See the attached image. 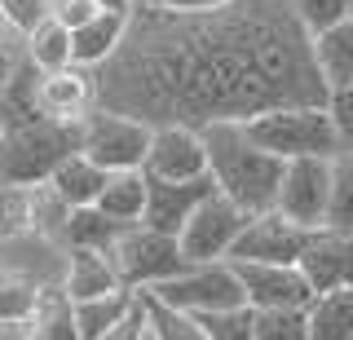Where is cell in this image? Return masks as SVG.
<instances>
[{
    "label": "cell",
    "mask_w": 353,
    "mask_h": 340,
    "mask_svg": "<svg viewBox=\"0 0 353 340\" xmlns=\"http://www.w3.org/2000/svg\"><path fill=\"white\" fill-rule=\"evenodd\" d=\"M93 80L106 111L190 128L331 97L292 0H230L208 14L137 0L119 49Z\"/></svg>",
    "instance_id": "6da1fadb"
},
{
    "label": "cell",
    "mask_w": 353,
    "mask_h": 340,
    "mask_svg": "<svg viewBox=\"0 0 353 340\" xmlns=\"http://www.w3.org/2000/svg\"><path fill=\"white\" fill-rule=\"evenodd\" d=\"M203 141H208V172H212L216 190L225 194V199H234L243 212H252V217L270 212L274 199H279L287 159L270 155V150L248 133L243 119H216V124H208Z\"/></svg>",
    "instance_id": "7a4b0ae2"
},
{
    "label": "cell",
    "mask_w": 353,
    "mask_h": 340,
    "mask_svg": "<svg viewBox=\"0 0 353 340\" xmlns=\"http://www.w3.org/2000/svg\"><path fill=\"white\" fill-rule=\"evenodd\" d=\"M80 150V124L49 115H0V181L40 186Z\"/></svg>",
    "instance_id": "3957f363"
},
{
    "label": "cell",
    "mask_w": 353,
    "mask_h": 340,
    "mask_svg": "<svg viewBox=\"0 0 353 340\" xmlns=\"http://www.w3.org/2000/svg\"><path fill=\"white\" fill-rule=\"evenodd\" d=\"M248 133L279 159H305V155H340V137L327 106H274L252 119H243Z\"/></svg>",
    "instance_id": "277c9868"
},
{
    "label": "cell",
    "mask_w": 353,
    "mask_h": 340,
    "mask_svg": "<svg viewBox=\"0 0 353 340\" xmlns=\"http://www.w3.org/2000/svg\"><path fill=\"white\" fill-rule=\"evenodd\" d=\"M106 257L115 261L119 283L132 288V292H150V288H159L163 279H172V274H181L190 266L185 252H181V239L163 234V230H150L146 221L124 226V234L115 239V248H110Z\"/></svg>",
    "instance_id": "5b68a950"
},
{
    "label": "cell",
    "mask_w": 353,
    "mask_h": 340,
    "mask_svg": "<svg viewBox=\"0 0 353 340\" xmlns=\"http://www.w3.org/2000/svg\"><path fill=\"white\" fill-rule=\"evenodd\" d=\"M150 296H159V301H168L185 314H216V310L248 305V292H243L234 261H190L181 274L150 288Z\"/></svg>",
    "instance_id": "8992f818"
},
{
    "label": "cell",
    "mask_w": 353,
    "mask_h": 340,
    "mask_svg": "<svg viewBox=\"0 0 353 340\" xmlns=\"http://www.w3.org/2000/svg\"><path fill=\"white\" fill-rule=\"evenodd\" d=\"M154 124L132 119L106 106H93L80 119V150L93 163H102L106 172H128V168H146V150H150Z\"/></svg>",
    "instance_id": "52a82bcc"
},
{
    "label": "cell",
    "mask_w": 353,
    "mask_h": 340,
    "mask_svg": "<svg viewBox=\"0 0 353 340\" xmlns=\"http://www.w3.org/2000/svg\"><path fill=\"white\" fill-rule=\"evenodd\" d=\"M274 208L287 221H296L305 230H323L331 217V159H323V155L287 159Z\"/></svg>",
    "instance_id": "ba28073f"
},
{
    "label": "cell",
    "mask_w": 353,
    "mask_h": 340,
    "mask_svg": "<svg viewBox=\"0 0 353 340\" xmlns=\"http://www.w3.org/2000/svg\"><path fill=\"white\" fill-rule=\"evenodd\" d=\"M248 221H252V212H243L234 199H225L221 190L208 194V199L194 208V217L185 221V230L176 234L185 261H230V252H234Z\"/></svg>",
    "instance_id": "9c48e42d"
},
{
    "label": "cell",
    "mask_w": 353,
    "mask_h": 340,
    "mask_svg": "<svg viewBox=\"0 0 353 340\" xmlns=\"http://www.w3.org/2000/svg\"><path fill=\"white\" fill-rule=\"evenodd\" d=\"M66 257H71V252H66L58 239L40 234V230H22V234L0 239V274L27 283V288H36V292L62 288Z\"/></svg>",
    "instance_id": "30bf717a"
},
{
    "label": "cell",
    "mask_w": 353,
    "mask_h": 340,
    "mask_svg": "<svg viewBox=\"0 0 353 340\" xmlns=\"http://www.w3.org/2000/svg\"><path fill=\"white\" fill-rule=\"evenodd\" d=\"M309 234L314 230L287 221L279 208H270V212H256L248 226H243L234 252H230V261H270V266H301L305 248H309Z\"/></svg>",
    "instance_id": "8fae6325"
},
{
    "label": "cell",
    "mask_w": 353,
    "mask_h": 340,
    "mask_svg": "<svg viewBox=\"0 0 353 340\" xmlns=\"http://www.w3.org/2000/svg\"><path fill=\"white\" fill-rule=\"evenodd\" d=\"M146 177L159 181H194L208 177V141L203 128L190 124H154L150 150H146Z\"/></svg>",
    "instance_id": "7c38bea8"
},
{
    "label": "cell",
    "mask_w": 353,
    "mask_h": 340,
    "mask_svg": "<svg viewBox=\"0 0 353 340\" xmlns=\"http://www.w3.org/2000/svg\"><path fill=\"white\" fill-rule=\"evenodd\" d=\"M234 266L252 310H309L318 301L301 266H270V261H234Z\"/></svg>",
    "instance_id": "4fadbf2b"
},
{
    "label": "cell",
    "mask_w": 353,
    "mask_h": 340,
    "mask_svg": "<svg viewBox=\"0 0 353 340\" xmlns=\"http://www.w3.org/2000/svg\"><path fill=\"white\" fill-rule=\"evenodd\" d=\"M301 270L314 283L318 296L353 288V230H336V226L314 230L305 257H301Z\"/></svg>",
    "instance_id": "5bb4252c"
},
{
    "label": "cell",
    "mask_w": 353,
    "mask_h": 340,
    "mask_svg": "<svg viewBox=\"0 0 353 340\" xmlns=\"http://www.w3.org/2000/svg\"><path fill=\"white\" fill-rule=\"evenodd\" d=\"M40 115L62 119V124H80V119L97 106V80L88 67H62V71H40V89H36Z\"/></svg>",
    "instance_id": "9a60e30c"
},
{
    "label": "cell",
    "mask_w": 353,
    "mask_h": 340,
    "mask_svg": "<svg viewBox=\"0 0 353 340\" xmlns=\"http://www.w3.org/2000/svg\"><path fill=\"white\" fill-rule=\"evenodd\" d=\"M216 194V181L212 172L208 177H194V181H159L150 177V194H146V221L150 230H163V234H181L185 221L194 217V208Z\"/></svg>",
    "instance_id": "2e32d148"
},
{
    "label": "cell",
    "mask_w": 353,
    "mask_h": 340,
    "mask_svg": "<svg viewBox=\"0 0 353 340\" xmlns=\"http://www.w3.org/2000/svg\"><path fill=\"white\" fill-rule=\"evenodd\" d=\"M128 31V14H110V9H102V14H93L84 27L71 31V45H75V62L88 71H97L102 62L110 58V53L119 49V40H124Z\"/></svg>",
    "instance_id": "e0dca14e"
},
{
    "label": "cell",
    "mask_w": 353,
    "mask_h": 340,
    "mask_svg": "<svg viewBox=\"0 0 353 340\" xmlns=\"http://www.w3.org/2000/svg\"><path fill=\"white\" fill-rule=\"evenodd\" d=\"M62 288L71 301H88V296H106V292H119V270L106 252H71L66 257V279Z\"/></svg>",
    "instance_id": "ac0fdd59"
},
{
    "label": "cell",
    "mask_w": 353,
    "mask_h": 340,
    "mask_svg": "<svg viewBox=\"0 0 353 340\" xmlns=\"http://www.w3.org/2000/svg\"><path fill=\"white\" fill-rule=\"evenodd\" d=\"M146 194H150V177L141 168H128V172H110L106 177V190L97 194V208L119 226H137L146 217Z\"/></svg>",
    "instance_id": "d6986e66"
},
{
    "label": "cell",
    "mask_w": 353,
    "mask_h": 340,
    "mask_svg": "<svg viewBox=\"0 0 353 340\" xmlns=\"http://www.w3.org/2000/svg\"><path fill=\"white\" fill-rule=\"evenodd\" d=\"M22 49L27 58L36 62L40 71H62V67H75V45H71V27L62 18H40L36 27L22 36Z\"/></svg>",
    "instance_id": "ffe728a7"
},
{
    "label": "cell",
    "mask_w": 353,
    "mask_h": 340,
    "mask_svg": "<svg viewBox=\"0 0 353 340\" xmlns=\"http://www.w3.org/2000/svg\"><path fill=\"white\" fill-rule=\"evenodd\" d=\"M106 177H110V172L102 168V163H93L84 150H75V155L49 177V186H53V190H58L71 208H88V203H97V194L106 190Z\"/></svg>",
    "instance_id": "44dd1931"
},
{
    "label": "cell",
    "mask_w": 353,
    "mask_h": 340,
    "mask_svg": "<svg viewBox=\"0 0 353 340\" xmlns=\"http://www.w3.org/2000/svg\"><path fill=\"white\" fill-rule=\"evenodd\" d=\"M141 292L132 288H119V292H106V296H88V301H75V327H80V340H102L115 323H124L132 314Z\"/></svg>",
    "instance_id": "7402d4cb"
},
{
    "label": "cell",
    "mask_w": 353,
    "mask_h": 340,
    "mask_svg": "<svg viewBox=\"0 0 353 340\" xmlns=\"http://www.w3.org/2000/svg\"><path fill=\"white\" fill-rule=\"evenodd\" d=\"M314 58H318V71H323L327 89L353 84V18L327 27L323 36H314Z\"/></svg>",
    "instance_id": "603a6c76"
},
{
    "label": "cell",
    "mask_w": 353,
    "mask_h": 340,
    "mask_svg": "<svg viewBox=\"0 0 353 340\" xmlns=\"http://www.w3.org/2000/svg\"><path fill=\"white\" fill-rule=\"evenodd\" d=\"M119 234H124V226L110 221L97 203H88V208H71L62 243H66V252H110Z\"/></svg>",
    "instance_id": "cb8c5ba5"
},
{
    "label": "cell",
    "mask_w": 353,
    "mask_h": 340,
    "mask_svg": "<svg viewBox=\"0 0 353 340\" xmlns=\"http://www.w3.org/2000/svg\"><path fill=\"white\" fill-rule=\"evenodd\" d=\"M31 340H80V327H75V301L66 296V288L40 292L36 310H31Z\"/></svg>",
    "instance_id": "d4e9b609"
},
{
    "label": "cell",
    "mask_w": 353,
    "mask_h": 340,
    "mask_svg": "<svg viewBox=\"0 0 353 340\" xmlns=\"http://www.w3.org/2000/svg\"><path fill=\"white\" fill-rule=\"evenodd\" d=\"M309 327L314 340H353V288L318 296L309 305Z\"/></svg>",
    "instance_id": "484cf974"
},
{
    "label": "cell",
    "mask_w": 353,
    "mask_h": 340,
    "mask_svg": "<svg viewBox=\"0 0 353 340\" xmlns=\"http://www.w3.org/2000/svg\"><path fill=\"white\" fill-rule=\"evenodd\" d=\"M141 301H146V323H150V340H208L203 323H199L194 314L176 310V305L159 301V296L141 292Z\"/></svg>",
    "instance_id": "4316f807"
},
{
    "label": "cell",
    "mask_w": 353,
    "mask_h": 340,
    "mask_svg": "<svg viewBox=\"0 0 353 340\" xmlns=\"http://www.w3.org/2000/svg\"><path fill=\"white\" fill-rule=\"evenodd\" d=\"M327 226L353 230V150L331 155V217Z\"/></svg>",
    "instance_id": "83f0119b"
},
{
    "label": "cell",
    "mask_w": 353,
    "mask_h": 340,
    "mask_svg": "<svg viewBox=\"0 0 353 340\" xmlns=\"http://www.w3.org/2000/svg\"><path fill=\"white\" fill-rule=\"evenodd\" d=\"M203 323L208 340H256V310L252 305H234V310L216 314H194Z\"/></svg>",
    "instance_id": "f1b7e54d"
},
{
    "label": "cell",
    "mask_w": 353,
    "mask_h": 340,
    "mask_svg": "<svg viewBox=\"0 0 353 340\" xmlns=\"http://www.w3.org/2000/svg\"><path fill=\"white\" fill-rule=\"evenodd\" d=\"M256 340H314L309 310H256Z\"/></svg>",
    "instance_id": "f546056e"
},
{
    "label": "cell",
    "mask_w": 353,
    "mask_h": 340,
    "mask_svg": "<svg viewBox=\"0 0 353 340\" xmlns=\"http://www.w3.org/2000/svg\"><path fill=\"white\" fill-rule=\"evenodd\" d=\"M292 9H296V18L305 23L309 36H323L327 27L353 18V0H292Z\"/></svg>",
    "instance_id": "4dcf8cb0"
},
{
    "label": "cell",
    "mask_w": 353,
    "mask_h": 340,
    "mask_svg": "<svg viewBox=\"0 0 353 340\" xmlns=\"http://www.w3.org/2000/svg\"><path fill=\"white\" fill-rule=\"evenodd\" d=\"M31 230V186L0 181V239Z\"/></svg>",
    "instance_id": "1f68e13d"
},
{
    "label": "cell",
    "mask_w": 353,
    "mask_h": 340,
    "mask_svg": "<svg viewBox=\"0 0 353 340\" xmlns=\"http://www.w3.org/2000/svg\"><path fill=\"white\" fill-rule=\"evenodd\" d=\"M0 14H5V23L14 27L18 36H27L40 18L53 14V0H0Z\"/></svg>",
    "instance_id": "d6a6232c"
},
{
    "label": "cell",
    "mask_w": 353,
    "mask_h": 340,
    "mask_svg": "<svg viewBox=\"0 0 353 340\" xmlns=\"http://www.w3.org/2000/svg\"><path fill=\"white\" fill-rule=\"evenodd\" d=\"M327 111H331V124H336L340 150H353V84H345V89H331Z\"/></svg>",
    "instance_id": "836d02e7"
},
{
    "label": "cell",
    "mask_w": 353,
    "mask_h": 340,
    "mask_svg": "<svg viewBox=\"0 0 353 340\" xmlns=\"http://www.w3.org/2000/svg\"><path fill=\"white\" fill-rule=\"evenodd\" d=\"M22 58H27V49H22V36H18L14 27L0 23V89L14 80V71H18Z\"/></svg>",
    "instance_id": "e575fe53"
},
{
    "label": "cell",
    "mask_w": 353,
    "mask_h": 340,
    "mask_svg": "<svg viewBox=\"0 0 353 340\" xmlns=\"http://www.w3.org/2000/svg\"><path fill=\"white\" fill-rule=\"evenodd\" d=\"M150 336V323H146V301L137 296V305H132V314L124 318V323H115L102 340H146Z\"/></svg>",
    "instance_id": "d590c367"
},
{
    "label": "cell",
    "mask_w": 353,
    "mask_h": 340,
    "mask_svg": "<svg viewBox=\"0 0 353 340\" xmlns=\"http://www.w3.org/2000/svg\"><path fill=\"white\" fill-rule=\"evenodd\" d=\"M93 14H102L93 0H53V18H62V23L71 27V31H75V27H84Z\"/></svg>",
    "instance_id": "8d00e7d4"
},
{
    "label": "cell",
    "mask_w": 353,
    "mask_h": 340,
    "mask_svg": "<svg viewBox=\"0 0 353 340\" xmlns=\"http://www.w3.org/2000/svg\"><path fill=\"white\" fill-rule=\"evenodd\" d=\"M146 5L176 9V14H208V9H221V5H230V0H146Z\"/></svg>",
    "instance_id": "74e56055"
},
{
    "label": "cell",
    "mask_w": 353,
    "mask_h": 340,
    "mask_svg": "<svg viewBox=\"0 0 353 340\" xmlns=\"http://www.w3.org/2000/svg\"><path fill=\"white\" fill-rule=\"evenodd\" d=\"M0 340H31V318H18V323H0Z\"/></svg>",
    "instance_id": "f35d334b"
},
{
    "label": "cell",
    "mask_w": 353,
    "mask_h": 340,
    "mask_svg": "<svg viewBox=\"0 0 353 340\" xmlns=\"http://www.w3.org/2000/svg\"><path fill=\"white\" fill-rule=\"evenodd\" d=\"M97 9H110V14H132L137 9V0H93Z\"/></svg>",
    "instance_id": "ab89813d"
},
{
    "label": "cell",
    "mask_w": 353,
    "mask_h": 340,
    "mask_svg": "<svg viewBox=\"0 0 353 340\" xmlns=\"http://www.w3.org/2000/svg\"><path fill=\"white\" fill-rule=\"evenodd\" d=\"M0 23H5V14H0ZM5 27H9V23H5Z\"/></svg>",
    "instance_id": "60d3db41"
},
{
    "label": "cell",
    "mask_w": 353,
    "mask_h": 340,
    "mask_svg": "<svg viewBox=\"0 0 353 340\" xmlns=\"http://www.w3.org/2000/svg\"><path fill=\"white\" fill-rule=\"evenodd\" d=\"M146 340H150V336H146Z\"/></svg>",
    "instance_id": "b9f144b4"
}]
</instances>
